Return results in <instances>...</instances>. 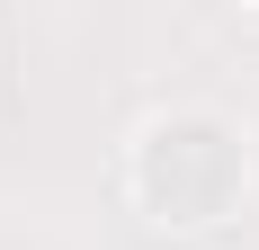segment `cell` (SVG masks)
<instances>
[{
    "label": "cell",
    "instance_id": "6da1fadb",
    "mask_svg": "<svg viewBox=\"0 0 259 250\" xmlns=\"http://www.w3.org/2000/svg\"><path fill=\"white\" fill-rule=\"evenodd\" d=\"M125 197L161 232H214L250 197V134L224 107H152L125 143Z\"/></svg>",
    "mask_w": 259,
    "mask_h": 250
}]
</instances>
